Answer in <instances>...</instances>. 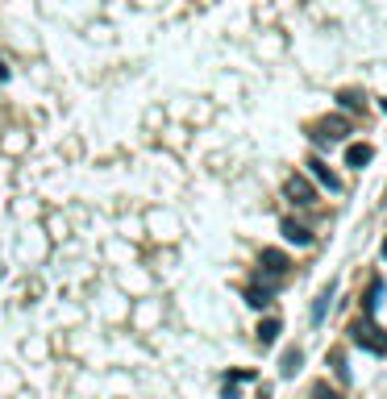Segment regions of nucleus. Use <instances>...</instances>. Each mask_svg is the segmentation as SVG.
Masks as SVG:
<instances>
[{
	"mask_svg": "<svg viewBox=\"0 0 387 399\" xmlns=\"http://www.w3.org/2000/svg\"><path fill=\"white\" fill-rule=\"evenodd\" d=\"M283 196H288L291 204H300V208L316 204V188L304 179V175H288V179H283Z\"/></svg>",
	"mask_w": 387,
	"mask_h": 399,
	"instance_id": "f03ea898",
	"label": "nucleus"
},
{
	"mask_svg": "<svg viewBox=\"0 0 387 399\" xmlns=\"http://www.w3.org/2000/svg\"><path fill=\"white\" fill-rule=\"evenodd\" d=\"M308 166H313V175H316V183H321V188H329V191H341V179H338V175H333V171H329V166H325V163H321V158H313V163H308Z\"/></svg>",
	"mask_w": 387,
	"mask_h": 399,
	"instance_id": "423d86ee",
	"label": "nucleus"
},
{
	"mask_svg": "<svg viewBox=\"0 0 387 399\" xmlns=\"http://www.w3.org/2000/svg\"><path fill=\"white\" fill-rule=\"evenodd\" d=\"M333 370H338V378H341V383L350 378V370H346V358H341V353H333Z\"/></svg>",
	"mask_w": 387,
	"mask_h": 399,
	"instance_id": "4468645a",
	"label": "nucleus"
},
{
	"mask_svg": "<svg viewBox=\"0 0 387 399\" xmlns=\"http://www.w3.org/2000/svg\"><path fill=\"white\" fill-rule=\"evenodd\" d=\"M350 337H354V345H363V350H371V353H387V333L366 316V320H358L354 329H350Z\"/></svg>",
	"mask_w": 387,
	"mask_h": 399,
	"instance_id": "f257e3e1",
	"label": "nucleus"
},
{
	"mask_svg": "<svg viewBox=\"0 0 387 399\" xmlns=\"http://www.w3.org/2000/svg\"><path fill=\"white\" fill-rule=\"evenodd\" d=\"M279 229H283V237H288L291 246H313V233H308L300 221H291V216L283 221V225H279Z\"/></svg>",
	"mask_w": 387,
	"mask_h": 399,
	"instance_id": "39448f33",
	"label": "nucleus"
},
{
	"mask_svg": "<svg viewBox=\"0 0 387 399\" xmlns=\"http://www.w3.org/2000/svg\"><path fill=\"white\" fill-rule=\"evenodd\" d=\"M383 113H387V100H383Z\"/></svg>",
	"mask_w": 387,
	"mask_h": 399,
	"instance_id": "a211bd4d",
	"label": "nucleus"
},
{
	"mask_svg": "<svg viewBox=\"0 0 387 399\" xmlns=\"http://www.w3.org/2000/svg\"><path fill=\"white\" fill-rule=\"evenodd\" d=\"M338 104H341V108H350V113H358V108H366V96L358 92V88H341Z\"/></svg>",
	"mask_w": 387,
	"mask_h": 399,
	"instance_id": "6e6552de",
	"label": "nucleus"
},
{
	"mask_svg": "<svg viewBox=\"0 0 387 399\" xmlns=\"http://www.w3.org/2000/svg\"><path fill=\"white\" fill-rule=\"evenodd\" d=\"M0 79H9V71H4V63H0Z\"/></svg>",
	"mask_w": 387,
	"mask_h": 399,
	"instance_id": "dca6fc26",
	"label": "nucleus"
},
{
	"mask_svg": "<svg viewBox=\"0 0 387 399\" xmlns=\"http://www.w3.org/2000/svg\"><path fill=\"white\" fill-rule=\"evenodd\" d=\"M371 158H375V150H371L366 141H363V146H350V150H346V166H354V171H363Z\"/></svg>",
	"mask_w": 387,
	"mask_h": 399,
	"instance_id": "0eeeda50",
	"label": "nucleus"
},
{
	"mask_svg": "<svg viewBox=\"0 0 387 399\" xmlns=\"http://www.w3.org/2000/svg\"><path fill=\"white\" fill-rule=\"evenodd\" d=\"M258 266H263L266 275L283 279V275H288V254H279V250H263V254H258Z\"/></svg>",
	"mask_w": 387,
	"mask_h": 399,
	"instance_id": "20e7f679",
	"label": "nucleus"
},
{
	"mask_svg": "<svg viewBox=\"0 0 387 399\" xmlns=\"http://www.w3.org/2000/svg\"><path fill=\"white\" fill-rule=\"evenodd\" d=\"M313 399H341V395H338V391H329V387H316Z\"/></svg>",
	"mask_w": 387,
	"mask_h": 399,
	"instance_id": "2eb2a0df",
	"label": "nucleus"
},
{
	"mask_svg": "<svg viewBox=\"0 0 387 399\" xmlns=\"http://www.w3.org/2000/svg\"><path fill=\"white\" fill-rule=\"evenodd\" d=\"M313 138L321 141V146H325V141H346V138H350V121H346V117H325L321 125H316Z\"/></svg>",
	"mask_w": 387,
	"mask_h": 399,
	"instance_id": "7ed1b4c3",
	"label": "nucleus"
},
{
	"mask_svg": "<svg viewBox=\"0 0 387 399\" xmlns=\"http://www.w3.org/2000/svg\"><path fill=\"white\" fill-rule=\"evenodd\" d=\"M300 362H304V353H300L296 345H291V350L283 353V366H279V375H283V378H291L296 370H300Z\"/></svg>",
	"mask_w": 387,
	"mask_h": 399,
	"instance_id": "9d476101",
	"label": "nucleus"
},
{
	"mask_svg": "<svg viewBox=\"0 0 387 399\" xmlns=\"http://www.w3.org/2000/svg\"><path fill=\"white\" fill-rule=\"evenodd\" d=\"M246 304H250V308H266V304H271V287H250V291H246Z\"/></svg>",
	"mask_w": 387,
	"mask_h": 399,
	"instance_id": "f8f14e48",
	"label": "nucleus"
},
{
	"mask_svg": "<svg viewBox=\"0 0 387 399\" xmlns=\"http://www.w3.org/2000/svg\"><path fill=\"white\" fill-rule=\"evenodd\" d=\"M333 291H338V287L329 283V287L316 296V304H313V325H321V320H325V312H329V304H333Z\"/></svg>",
	"mask_w": 387,
	"mask_h": 399,
	"instance_id": "1a4fd4ad",
	"label": "nucleus"
},
{
	"mask_svg": "<svg viewBox=\"0 0 387 399\" xmlns=\"http://www.w3.org/2000/svg\"><path fill=\"white\" fill-rule=\"evenodd\" d=\"M279 333H283V325H279V320H275V316H266L263 325H258V341H263V345H271V341H275V337H279Z\"/></svg>",
	"mask_w": 387,
	"mask_h": 399,
	"instance_id": "9b49d317",
	"label": "nucleus"
},
{
	"mask_svg": "<svg viewBox=\"0 0 387 399\" xmlns=\"http://www.w3.org/2000/svg\"><path fill=\"white\" fill-rule=\"evenodd\" d=\"M383 258H387V241H383Z\"/></svg>",
	"mask_w": 387,
	"mask_h": 399,
	"instance_id": "f3484780",
	"label": "nucleus"
},
{
	"mask_svg": "<svg viewBox=\"0 0 387 399\" xmlns=\"http://www.w3.org/2000/svg\"><path fill=\"white\" fill-rule=\"evenodd\" d=\"M379 296H383V283L375 279V283H371V296H366V316H375V308H379Z\"/></svg>",
	"mask_w": 387,
	"mask_h": 399,
	"instance_id": "ddd939ff",
	"label": "nucleus"
}]
</instances>
